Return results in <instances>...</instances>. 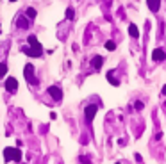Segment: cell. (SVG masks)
Listing matches in <instances>:
<instances>
[{
    "label": "cell",
    "instance_id": "5",
    "mask_svg": "<svg viewBox=\"0 0 166 164\" xmlns=\"http://www.w3.org/2000/svg\"><path fill=\"white\" fill-rule=\"evenodd\" d=\"M48 95L54 98L55 102H59V100L63 98V91H61V87H57V86H50V87H48Z\"/></svg>",
    "mask_w": 166,
    "mask_h": 164
},
{
    "label": "cell",
    "instance_id": "2",
    "mask_svg": "<svg viewBox=\"0 0 166 164\" xmlns=\"http://www.w3.org/2000/svg\"><path fill=\"white\" fill-rule=\"evenodd\" d=\"M32 71H34L32 64H27V66H25V79H27V82H31V84H34V86H36L37 79L34 77V73H32Z\"/></svg>",
    "mask_w": 166,
    "mask_h": 164
},
{
    "label": "cell",
    "instance_id": "17",
    "mask_svg": "<svg viewBox=\"0 0 166 164\" xmlns=\"http://www.w3.org/2000/svg\"><path fill=\"white\" fill-rule=\"evenodd\" d=\"M106 48H107V50H114V48H116L114 41H107V43H106Z\"/></svg>",
    "mask_w": 166,
    "mask_h": 164
},
{
    "label": "cell",
    "instance_id": "22",
    "mask_svg": "<svg viewBox=\"0 0 166 164\" xmlns=\"http://www.w3.org/2000/svg\"><path fill=\"white\" fill-rule=\"evenodd\" d=\"M116 164H118V162H116Z\"/></svg>",
    "mask_w": 166,
    "mask_h": 164
},
{
    "label": "cell",
    "instance_id": "3",
    "mask_svg": "<svg viewBox=\"0 0 166 164\" xmlns=\"http://www.w3.org/2000/svg\"><path fill=\"white\" fill-rule=\"evenodd\" d=\"M96 111H98V105H88V107H86L84 114H86V121H88V123H91V121H93V118H95Z\"/></svg>",
    "mask_w": 166,
    "mask_h": 164
},
{
    "label": "cell",
    "instance_id": "4",
    "mask_svg": "<svg viewBox=\"0 0 166 164\" xmlns=\"http://www.w3.org/2000/svg\"><path fill=\"white\" fill-rule=\"evenodd\" d=\"M5 89H7L9 93H16V89H18V80H16L15 77H7V80H5Z\"/></svg>",
    "mask_w": 166,
    "mask_h": 164
},
{
    "label": "cell",
    "instance_id": "12",
    "mask_svg": "<svg viewBox=\"0 0 166 164\" xmlns=\"http://www.w3.org/2000/svg\"><path fill=\"white\" fill-rule=\"evenodd\" d=\"M107 80H109L111 84H112V86H120V80L112 77V71H109V73H107Z\"/></svg>",
    "mask_w": 166,
    "mask_h": 164
},
{
    "label": "cell",
    "instance_id": "13",
    "mask_svg": "<svg viewBox=\"0 0 166 164\" xmlns=\"http://www.w3.org/2000/svg\"><path fill=\"white\" fill-rule=\"evenodd\" d=\"M73 16H75L73 7H68V9H66V20H73Z\"/></svg>",
    "mask_w": 166,
    "mask_h": 164
},
{
    "label": "cell",
    "instance_id": "19",
    "mask_svg": "<svg viewBox=\"0 0 166 164\" xmlns=\"http://www.w3.org/2000/svg\"><path fill=\"white\" fill-rule=\"evenodd\" d=\"M134 107H136L138 111H141V109H143V103H141V102H136V105H134Z\"/></svg>",
    "mask_w": 166,
    "mask_h": 164
},
{
    "label": "cell",
    "instance_id": "8",
    "mask_svg": "<svg viewBox=\"0 0 166 164\" xmlns=\"http://www.w3.org/2000/svg\"><path fill=\"white\" fill-rule=\"evenodd\" d=\"M91 66L95 68V70H100V68L104 66V57H102V55H96V57H93Z\"/></svg>",
    "mask_w": 166,
    "mask_h": 164
},
{
    "label": "cell",
    "instance_id": "7",
    "mask_svg": "<svg viewBox=\"0 0 166 164\" xmlns=\"http://www.w3.org/2000/svg\"><path fill=\"white\" fill-rule=\"evenodd\" d=\"M147 5L152 13H157L159 7H161V0H147Z\"/></svg>",
    "mask_w": 166,
    "mask_h": 164
},
{
    "label": "cell",
    "instance_id": "18",
    "mask_svg": "<svg viewBox=\"0 0 166 164\" xmlns=\"http://www.w3.org/2000/svg\"><path fill=\"white\" fill-rule=\"evenodd\" d=\"M29 43H32V45H34V43H37L36 36H29Z\"/></svg>",
    "mask_w": 166,
    "mask_h": 164
},
{
    "label": "cell",
    "instance_id": "1",
    "mask_svg": "<svg viewBox=\"0 0 166 164\" xmlns=\"http://www.w3.org/2000/svg\"><path fill=\"white\" fill-rule=\"evenodd\" d=\"M27 55H31V57H39L41 54H43V46L39 45V43H34V45H31L29 48H25L23 50Z\"/></svg>",
    "mask_w": 166,
    "mask_h": 164
},
{
    "label": "cell",
    "instance_id": "6",
    "mask_svg": "<svg viewBox=\"0 0 166 164\" xmlns=\"http://www.w3.org/2000/svg\"><path fill=\"white\" fill-rule=\"evenodd\" d=\"M152 59H154L155 62L164 61V59H166V52L163 50V48H155V50L152 52Z\"/></svg>",
    "mask_w": 166,
    "mask_h": 164
},
{
    "label": "cell",
    "instance_id": "16",
    "mask_svg": "<svg viewBox=\"0 0 166 164\" xmlns=\"http://www.w3.org/2000/svg\"><path fill=\"white\" fill-rule=\"evenodd\" d=\"M20 159H21V152H20V150H16V148H15V155H13V161H16V162H18Z\"/></svg>",
    "mask_w": 166,
    "mask_h": 164
},
{
    "label": "cell",
    "instance_id": "10",
    "mask_svg": "<svg viewBox=\"0 0 166 164\" xmlns=\"http://www.w3.org/2000/svg\"><path fill=\"white\" fill-rule=\"evenodd\" d=\"M129 34L134 38V39H138V38H139V30H138V27H136L134 23H130V25H129Z\"/></svg>",
    "mask_w": 166,
    "mask_h": 164
},
{
    "label": "cell",
    "instance_id": "14",
    "mask_svg": "<svg viewBox=\"0 0 166 164\" xmlns=\"http://www.w3.org/2000/svg\"><path fill=\"white\" fill-rule=\"evenodd\" d=\"M25 14H27V18H29V20H32V18H34V16H36V9H32V7H29V9H27V13H25Z\"/></svg>",
    "mask_w": 166,
    "mask_h": 164
},
{
    "label": "cell",
    "instance_id": "21",
    "mask_svg": "<svg viewBox=\"0 0 166 164\" xmlns=\"http://www.w3.org/2000/svg\"><path fill=\"white\" fill-rule=\"evenodd\" d=\"M11 2H16V0H11Z\"/></svg>",
    "mask_w": 166,
    "mask_h": 164
},
{
    "label": "cell",
    "instance_id": "11",
    "mask_svg": "<svg viewBox=\"0 0 166 164\" xmlns=\"http://www.w3.org/2000/svg\"><path fill=\"white\" fill-rule=\"evenodd\" d=\"M13 155H15V148H5V150H4L5 161H13Z\"/></svg>",
    "mask_w": 166,
    "mask_h": 164
},
{
    "label": "cell",
    "instance_id": "15",
    "mask_svg": "<svg viewBox=\"0 0 166 164\" xmlns=\"http://www.w3.org/2000/svg\"><path fill=\"white\" fill-rule=\"evenodd\" d=\"M7 73V64L5 62H0V77H4Z\"/></svg>",
    "mask_w": 166,
    "mask_h": 164
},
{
    "label": "cell",
    "instance_id": "9",
    "mask_svg": "<svg viewBox=\"0 0 166 164\" xmlns=\"http://www.w3.org/2000/svg\"><path fill=\"white\" fill-rule=\"evenodd\" d=\"M29 18L27 16H21V18H18V21H16V25H18L20 29H29Z\"/></svg>",
    "mask_w": 166,
    "mask_h": 164
},
{
    "label": "cell",
    "instance_id": "20",
    "mask_svg": "<svg viewBox=\"0 0 166 164\" xmlns=\"http://www.w3.org/2000/svg\"><path fill=\"white\" fill-rule=\"evenodd\" d=\"M163 95H166V86L163 87Z\"/></svg>",
    "mask_w": 166,
    "mask_h": 164
}]
</instances>
